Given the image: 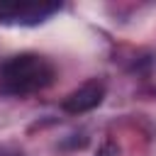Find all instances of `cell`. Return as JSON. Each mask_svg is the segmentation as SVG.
I'll return each instance as SVG.
<instances>
[{"instance_id": "1", "label": "cell", "mask_w": 156, "mask_h": 156, "mask_svg": "<svg viewBox=\"0 0 156 156\" xmlns=\"http://www.w3.org/2000/svg\"><path fill=\"white\" fill-rule=\"evenodd\" d=\"M54 80V66L39 54H17L0 68V90L10 95H29L44 90Z\"/></svg>"}, {"instance_id": "2", "label": "cell", "mask_w": 156, "mask_h": 156, "mask_svg": "<svg viewBox=\"0 0 156 156\" xmlns=\"http://www.w3.org/2000/svg\"><path fill=\"white\" fill-rule=\"evenodd\" d=\"M58 10L56 2L37 0H0V22L5 24H39Z\"/></svg>"}, {"instance_id": "3", "label": "cell", "mask_w": 156, "mask_h": 156, "mask_svg": "<svg viewBox=\"0 0 156 156\" xmlns=\"http://www.w3.org/2000/svg\"><path fill=\"white\" fill-rule=\"evenodd\" d=\"M105 98V85L100 80H88L83 83L80 88H76L73 93H68L61 102V107L68 112V115H83L93 107H98Z\"/></svg>"}, {"instance_id": "4", "label": "cell", "mask_w": 156, "mask_h": 156, "mask_svg": "<svg viewBox=\"0 0 156 156\" xmlns=\"http://www.w3.org/2000/svg\"><path fill=\"white\" fill-rule=\"evenodd\" d=\"M100 156H117V146H112V144H105V146L100 149Z\"/></svg>"}, {"instance_id": "5", "label": "cell", "mask_w": 156, "mask_h": 156, "mask_svg": "<svg viewBox=\"0 0 156 156\" xmlns=\"http://www.w3.org/2000/svg\"><path fill=\"white\" fill-rule=\"evenodd\" d=\"M0 156H22V154H17L12 149H0Z\"/></svg>"}]
</instances>
